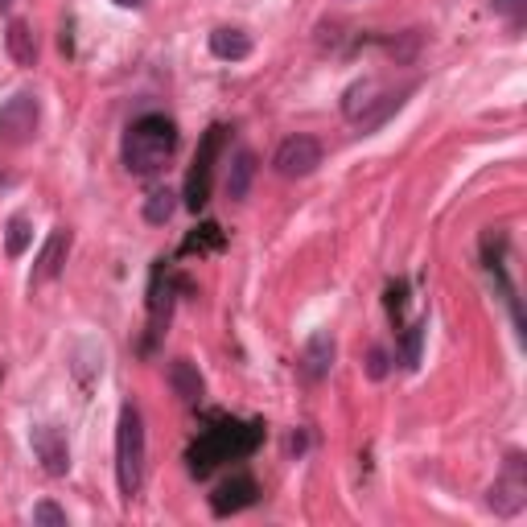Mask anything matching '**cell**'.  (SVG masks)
<instances>
[{"label":"cell","mask_w":527,"mask_h":527,"mask_svg":"<svg viewBox=\"0 0 527 527\" xmlns=\"http://www.w3.org/2000/svg\"><path fill=\"white\" fill-rule=\"evenodd\" d=\"M5 46H9V58H13L17 66H33V62H38V42H33V29H29L25 21H9Z\"/></svg>","instance_id":"e0dca14e"},{"label":"cell","mask_w":527,"mask_h":527,"mask_svg":"<svg viewBox=\"0 0 527 527\" xmlns=\"http://www.w3.org/2000/svg\"><path fill=\"white\" fill-rule=\"evenodd\" d=\"M66 252H70V231L66 227H54L50 239H46V248L38 256V264H33V285H46V280H54L66 264Z\"/></svg>","instance_id":"8fae6325"},{"label":"cell","mask_w":527,"mask_h":527,"mask_svg":"<svg viewBox=\"0 0 527 527\" xmlns=\"http://www.w3.org/2000/svg\"><path fill=\"white\" fill-rule=\"evenodd\" d=\"M33 523L38 527H66V511L54 507V503H38L33 507Z\"/></svg>","instance_id":"7402d4cb"},{"label":"cell","mask_w":527,"mask_h":527,"mask_svg":"<svg viewBox=\"0 0 527 527\" xmlns=\"http://www.w3.org/2000/svg\"><path fill=\"white\" fill-rule=\"evenodd\" d=\"M256 169H260V161H256L252 149H235V157H231V165H227V198H231V202H243V198H248V190H252V182H256Z\"/></svg>","instance_id":"4fadbf2b"},{"label":"cell","mask_w":527,"mask_h":527,"mask_svg":"<svg viewBox=\"0 0 527 527\" xmlns=\"http://www.w3.org/2000/svg\"><path fill=\"white\" fill-rule=\"evenodd\" d=\"M120 9H145V0H116Z\"/></svg>","instance_id":"484cf974"},{"label":"cell","mask_w":527,"mask_h":527,"mask_svg":"<svg viewBox=\"0 0 527 527\" xmlns=\"http://www.w3.org/2000/svg\"><path fill=\"white\" fill-rule=\"evenodd\" d=\"M165 379H169V392L178 396L182 404H198L202 392H206V383H202V375H198V367L190 359H173L169 371H165Z\"/></svg>","instance_id":"7c38bea8"},{"label":"cell","mask_w":527,"mask_h":527,"mask_svg":"<svg viewBox=\"0 0 527 527\" xmlns=\"http://www.w3.org/2000/svg\"><path fill=\"white\" fill-rule=\"evenodd\" d=\"M29 239H33L29 219H25V215H13V219H9V227H5V252H9L13 260H17V256H25Z\"/></svg>","instance_id":"44dd1931"},{"label":"cell","mask_w":527,"mask_h":527,"mask_svg":"<svg viewBox=\"0 0 527 527\" xmlns=\"http://www.w3.org/2000/svg\"><path fill=\"white\" fill-rule=\"evenodd\" d=\"M42 128V99L33 91H17L0 108V145L5 149H25Z\"/></svg>","instance_id":"277c9868"},{"label":"cell","mask_w":527,"mask_h":527,"mask_svg":"<svg viewBox=\"0 0 527 527\" xmlns=\"http://www.w3.org/2000/svg\"><path fill=\"white\" fill-rule=\"evenodd\" d=\"M330 367H334V338H330L326 330L309 334V342H305V350H301V375H305L309 383H322V379L330 375Z\"/></svg>","instance_id":"30bf717a"},{"label":"cell","mask_w":527,"mask_h":527,"mask_svg":"<svg viewBox=\"0 0 527 527\" xmlns=\"http://www.w3.org/2000/svg\"><path fill=\"white\" fill-rule=\"evenodd\" d=\"M5 9H13V0H0V13H5Z\"/></svg>","instance_id":"4316f807"},{"label":"cell","mask_w":527,"mask_h":527,"mask_svg":"<svg viewBox=\"0 0 527 527\" xmlns=\"http://www.w3.org/2000/svg\"><path fill=\"white\" fill-rule=\"evenodd\" d=\"M420 346H425V322L408 326V330H404V338H400V363H404L408 371H416V367H420Z\"/></svg>","instance_id":"ffe728a7"},{"label":"cell","mask_w":527,"mask_h":527,"mask_svg":"<svg viewBox=\"0 0 527 527\" xmlns=\"http://www.w3.org/2000/svg\"><path fill=\"white\" fill-rule=\"evenodd\" d=\"M173 153H178V124L161 112H149L128 124L124 132V169L136 173V178H153L161 173Z\"/></svg>","instance_id":"7a4b0ae2"},{"label":"cell","mask_w":527,"mask_h":527,"mask_svg":"<svg viewBox=\"0 0 527 527\" xmlns=\"http://www.w3.org/2000/svg\"><path fill=\"white\" fill-rule=\"evenodd\" d=\"M490 9L503 13V17H511V21H519L523 9H527V0H490Z\"/></svg>","instance_id":"d4e9b609"},{"label":"cell","mask_w":527,"mask_h":527,"mask_svg":"<svg viewBox=\"0 0 527 527\" xmlns=\"http://www.w3.org/2000/svg\"><path fill=\"white\" fill-rule=\"evenodd\" d=\"M318 165H322V145L313 136H305V132L289 136L285 145L276 149V157H272V169L280 173V178H309Z\"/></svg>","instance_id":"52a82bcc"},{"label":"cell","mask_w":527,"mask_h":527,"mask_svg":"<svg viewBox=\"0 0 527 527\" xmlns=\"http://www.w3.org/2000/svg\"><path fill=\"white\" fill-rule=\"evenodd\" d=\"M367 375H371V379H383V375H388V350L371 346V355H367Z\"/></svg>","instance_id":"cb8c5ba5"},{"label":"cell","mask_w":527,"mask_h":527,"mask_svg":"<svg viewBox=\"0 0 527 527\" xmlns=\"http://www.w3.org/2000/svg\"><path fill=\"white\" fill-rule=\"evenodd\" d=\"M210 54L215 58H223V62H243L252 54V38L243 29H231V25H223V29H215L210 33Z\"/></svg>","instance_id":"2e32d148"},{"label":"cell","mask_w":527,"mask_h":527,"mask_svg":"<svg viewBox=\"0 0 527 527\" xmlns=\"http://www.w3.org/2000/svg\"><path fill=\"white\" fill-rule=\"evenodd\" d=\"M116 482L120 495L132 503L145 486V416L136 404L120 408V425H116Z\"/></svg>","instance_id":"3957f363"},{"label":"cell","mask_w":527,"mask_h":527,"mask_svg":"<svg viewBox=\"0 0 527 527\" xmlns=\"http://www.w3.org/2000/svg\"><path fill=\"white\" fill-rule=\"evenodd\" d=\"M173 210H178V194H173L169 186H165V190H153V194L145 198V223L165 227V223L173 219Z\"/></svg>","instance_id":"d6986e66"},{"label":"cell","mask_w":527,"mask_h":527,"mask_svg":"<svg viewBox=\"0 0 527 527\" xmlns=\"http://www.w3.org/2000/svg\"><path fill=\"white\" fill-rule=\"evenodd\" d=\"M206 256V252H223V227L219 223H202L182 239V256Z\"/></svg>","instance_id":"ac0fdd59"},{"label":"cell","mask_w":527,"mask_h":527,"mask_svg":"<svg viewBox=\"0 0 527 527\" xmlns=\"http://www.w3.org/2000/svg\"><path fill=\"white\" fill-rule=\"evenodd\" d=\"M169 305H173V280H169L165 260H157V268H153V285H149V318H153V334H157L161 322H169Z\"/></svg>","instance_id":"9a60e30c"},{"label":"cell","mask_w":527,"mask_h":527,"mask_svg":"<svg viewBox=\"0 0 527 527\" xmlns=\"http://www.w3.org/2000/svg\"><path fill=\"white\" fill-rule=\"evenodd\" d=\"M260 441H264L260 420H215L186 453L190 474L206 478L219 462H239V458H248V453H256Z\"/></svg>","instance_id":"6da1fadb"},{"label":"cell","mask_w":527,"mask_h":527,"mask_svg":"<svg viewBox=\"0 0 527 527\" xmlns=\"http://www.w3.org/2000/svg\"><path fill=\"white\" fill-rule=\"evenodd\" d=\"M256 495H260L256 478H252V474H235V478H227V482L215 490V495H210V511H215L219 519L239 515L243 507H252V503H256Z\"/></svg>","instance_id":"9c48e42d"},{"label":"cell","mask_w":527,"mask_h":527,"mask_svg":"<svg viewBox=\"0 0 527 527\" xmlns=\"http://www.w3.org/2000/svg\"><path fill=\"white\" fill-rule=\"evenodd\" d=\"M412 95V87H404V91H392V95H379V99H371L367 108L355 116V124H359V132H375L379 124H388V116H396L400 108H404V99Z\"/></svg>","instance_id":"5bb4252c"},{"label":"cell","mask_w":527,"mask_h":527,"mask_svg":"<svg viewBox=\"0 0 527 527\" xmlns=\"http://www.w3.org/2000/svg\"><path fill=\"white\" fill-rule=\"evenodd\" d=\"M223 136L227 128L223 124H210L206 136L198 140V153H194V165L186 173V206L190 210H202L210 202V182H215V165H219V153H223Z\"/></svg>","instance_id":"5b68a950"},{"label":"cell","mask_w":527,"mask_h":527,"mask_svg":"<svg viewBox=\"0 0 527 527\" xmlns=\"http://www.w3.org/2000/svg\"><path fill=\"white\" fill-rule=\"evenodd\" d=\"M486 507L495 515H519L527 507V474H523V458L511 453L503 478L486 490Z\"/></svg>","instance_id":"8992f818"},{"label":"cell","mask_w":527,"mask_h":527,"mask_svg":"<svg viewBox=\"0 0 527 527\" xmlns=\"http://www.w3.org/2000/svg\"><path fill=\"white\" fill-rule=\"evenodd\" d=\"M29 445H33V453H38V462H42L46 474L62 478V474L70 470V449H66L62 429H54V425H38V429L29 433Z\"/></svg>","instance_id":"ba28073f"},{"label":"cell","mask_w":527,"mask_h":527,"mask_svg":"<svg viewBox=\"0 0 527 527\" xmlns=\"http://www.w3.org/2000/svg\"><path fill=\"white\" fill-rule=\"evenodd\" d=\"M404 305H408V285H404V280H392V285H388V313L400 318Z\"/></svg>","instance_id":"603a6c76"}]
</instances>
